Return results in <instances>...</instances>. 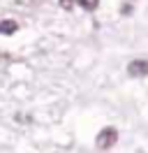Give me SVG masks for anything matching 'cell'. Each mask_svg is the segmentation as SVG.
<instances>
[{"mask_svg":"<svg viewBox=\"0 0 148 153\" xmlns=\"http://www.w3.org/2000/svg\"><path fill=\"white\" fill-rule=\"evenodd\" d=\"M116 142H118V130L116 128H102L100 132H97V137H95V144H97V149H102V151L111 149Z\"/></svg>","mask_w":148,"mask_h":153,"instance_id":"1","label":"cell"},{"mask_svg":"<svg viewBox=\"0 0 148 153\" xmlns=\"http://www.w3.org/2000/svg\"><path fill=\"white\" fill-rule=\"evenodd\" d=\"M127 76H132V79H144V76H148V60H144V58L130 60Z\"/></svg>","mask_w":148,"mask_h":153,"instance_id":"2","label":"cell"},{"mask_svg":"<svg viewBox=\"0 0 148 153\" xmlns=\"http://www.w3.org/2000/svg\"><path fill=\"white\" fill-rule=\"evenodd\" d=\"M18 30V23L14 19H2L0 21V35H14Z\"/></svg>","mask_w":148,"mask_h":153,"instance_id":"3","label":"cell"},{"mask_svg":"<svg viewBox=\"0 0 148 153\" xmlns=\"http://www.w3.org/2000/svg\"><path fill=\"white\" fill-rule=\"evenodd\" d=\"M76 5L83 7L86 12H95V10H97V5H100V0H76Z\"/></svg>","mask_w":148,"mask_h":153,"instance_id":"4","label":"cell"},{"mask_svg":"<svg viewBox=\"0 0 148 153\" xmlns=\"http://www.w3.org/2000/svg\"><path fill=\"white\" fill-rule=\"evenodd\" d=\"M39 0H14V5H18V7H35Z\"/></svg>","mask_w":148,"mask_h":153,"instance_id":"5","label":"cell"},{"mask_svg":"<svg viewBox=\"0 0 148 153\" xmlns=\"http://www.w3.org/2000/svg\"><path fill=\"white\" fill-rule=\"evenodd\" d=\"M58 5H60L63 10H67V12H70V10L74 7V5H76V0H58Z\"/></svg>","mask_w":148,"mask_h":153,"instance_id":"6","label":"cell"},{"mask_svg":"<svg viewBox=\"0 0 148 153\" xmlns=\"http://www.w3.org/2000/svg\"><path fill=\"white\" fill-rule=\"evenodd\" d=\"M120 14H123V16H130V14H132V5H130V2H123V7H120Z\"/></svg>","mask_w":148,"mask_h":153,"instance_id":"7","label":"cell"}]
</instances>
